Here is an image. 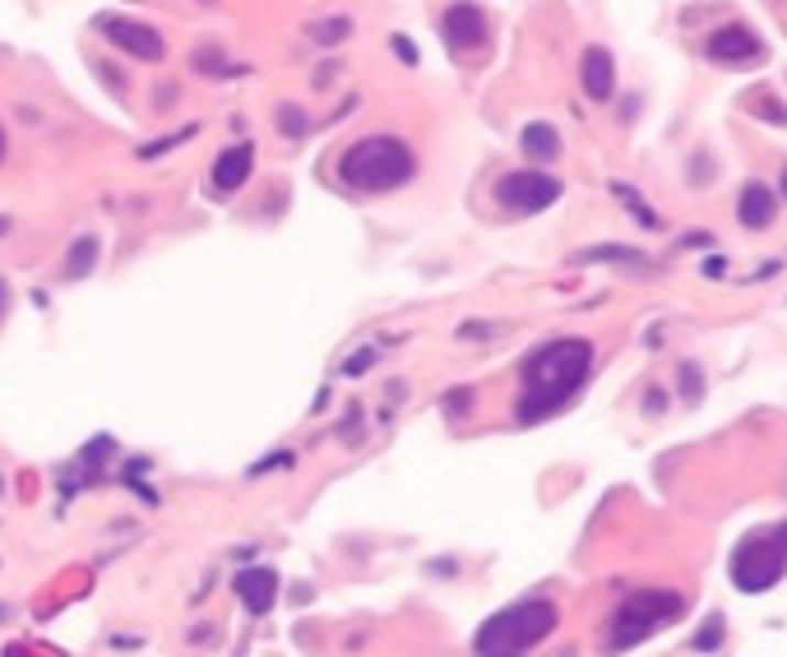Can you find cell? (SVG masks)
<instances>
[{"label":"cell","mask_w":787,"mask_h":657,"mask_svg":"<svg viewBox=\"0 0 787 657\" xmlns=\"http://www.w3.org/2000/svg\"><path fill=\"white\" fill-rule=\"evenodd\" d=\"M417 172V157L413 149L394 140V134H367L357 140L343 157H339V176L348 190H362V195H385L398 190L403 180H413Z\"/></svg>","instance_id":"cell-2"},{"label":"cell","mask_w":787,"mask_h":657,"mask_svg":"<svg viewBox=\"0 0 787 657\" xmlns=\"http://www.w3.org/2000/svg\"><path fill=\"white\" fill-rule=\"evenodd\" d=\"M583 260H616V264H644L640 251H621V245H602V251H583Z\"/></svg>","instance_id":"cell-17"},{"label":"cell","mask_w":787,"mask_h":657,"mask_svg":"<svg viewBox=\"0 0 787 657\" xmlns=\"http://www.w3.org/2000/svg\"><path fill=\"white\" fill-rule=\"evenodd\" d=\"M94 264H98V237H84L70 260H65V278H84V274H94Z\"/></svg>","instance_id":"cell-15"},{"label":"cell","mask_w":787,"mask_h":657,"mask_svg":"<svg viewBox=\"0 0 787 657\" xmlns=\"http://www.w3.org/2000/svg\"><path fill=\"white\" fill-rule=\"evenodd\" d=\"M283 130H287V134H302V130H306V117L297 121V111H292V107H283Z\"/></svg>","instance_id":"cell-20"},{"label":"cell","mask_w":787,"mask_h":657,"mask_svg":"<svg viewBox=\"0 0 787 657\" xmlns=\"http://www.w3.org/2000/svg\"><path fill=\"white\" fill-rule=\"evenodd\" d=\"M556 621H560V611H556L551 602H543V598L514 602V606L496 611L491 621H482V629L472 634V653H482V657L533 653V648L556 629Z\"/></svg>","instance_id":"cell-3"},{"label":"cell","mask_w":787,"mask_h":657,"mask_svg":"<svg viewBox=\"0 0 787 657\" xmlns=\"http://www.w3.org/2000/svg\"><path fill=\"white\" fill-rule=\"evenodd\" d=\"M736 218H741V228H751V232H764L769 222L778 218V199H774V190L769 186H746L741 190V199H736Z\"/></svg>","instance_id":"cell-12"},{"label":"cell","mask_w":787,"mask_h":657,"mask_svg":"<svg viewBox=\"0 0 787 657\" xmlns=\"http://www.w3.org/2000/svg\"><path fill=\"white\" fill-rule=\"evenodd\" d=\"M728 570H732V583L741 588V593H764V588H774L787 574V524L746 533L736 541Z\"/></svg>","instance_id":"cell-5"},{"label":"cell","mask_w":787,"mask_h":657,"mask_svg":"<svg viewBox=\"0 0 787 657\" xmlns=\"http://www.w3.org/2000/svg\"><path fill=\"white\" fill-rule=\"evenodd\" d=\"M371 361H375V348H367V352H357V357L348 361V375H357V371H367V366H371Z\"/></svg>","instance_id":"cell-19"},{"label":"cell","mask_w":787,"mask_h":657,"mask_svg":"<svg viewBox=\"0 0 787 657\" xmlns=\"http://www.w3.org/2000/svg\"><path fill=\"white\" fill-rule=\"evenodd\" d=\"M560 199V180L556 176H547V172H510V176H501L496 180V204L505 213H543V209H551V204Z\"/></svg>","instance_id":"cell-6"},{"label":"cell","mask_w":787,"mask_h":657,"mask_svg":"<svg viewBox=\"0 0 787 657\" xmlns=\"http://www.w3.org/2000/svg\"><path fill=\"white\" fill-rule=\"evenodd\" d=\"M718 644H723V616H709V625L695 634V644L690 648H700V653H713Z\"/></svg>","instance_id":"cell-16"},{"label":"cell","mask_w":787,"mask_h":657,"mask_svg":"<svg viewBox=\"0 0 787 657\" xmlns=\"http://www.w3.org/2000/svg\"><path fill=\"white\" fill-rule=\"evenodd\" d=\"M524 157L528 163H556L560 157V134H556V125H547V121H533V125H524Z\"/></svg>","instance_id":"cell-14"},{"label":"cell","mask_w":787,"mask_h":657,"mask_svg":"<svg viewBox=\"0 0 787 657\" xmlns=\"http://www.w3.org/2000/svg\"><path fill=\"white\" fill-rule=\"evenodd\" d=\"M0 153H6V134H0Z\"/></svg>","instance_id":"cell-23"},{"label":"cell","mask_w":787,"mask_h":657,"mask_svg":"<svg viewBox=\"0 0 787 657\" xmlns=\"http://www.w3.org/2000/svg\"><path fill=\"white\" fill-rule=\"evenodd\" d=\"M583 94L593 102H606L616 94V61L606 47H589L583 52Z\"/></svg>","instance_id":"cell-11"},{"label":"cell","mask_w":787,"mask_h":657,"mask_svg":"<svg viewBox=\"0 0 787 657\" xmlns=\"http://www.w3.org/2000/svg\"><path fill=\"white\" fill-rule=\"evenodd\" d=\"M440 37H445V47H449V52L468 56V52L487 47L491 24H487V14H482L478 6H449V10L440 14Z\"/></svg>","instance_id":"cell-8"},{"label":"cell","mask_w":787,"mask_h":657,"mask_svg":"<svg viewBox=\"0 0 787 657\" xmlns=\"http://www.w3.org/2000/svg\"><path fill=\"white\" fill-rule=\"evenodd\" d=\"M98 33H102L117 52H125V56H134V61H163V56H167L163 33L149 29V24H140V19H111V14H102V19H98Z\"/></svg>","instance_id":"cell-7"},{"label":"cell","mask_w":787,"mask_h":657,"mask_svg":"<svg viewBox=\"0 0 787 657\" xmlns=\"http://www.w3.org/2000/svg\"><path fill=\"white\" fill-rule=\"evenodd\" d=\"M232 588H237V598H241L245 611L264 616V611L274 606V598H278V574L264 570V565H251V570H241V574L232 579Z\"/></svg>","instance_id":"cell-10"},{"label":"cell","mask_w":787,"mask_h":657,"mask_svg":"<svg viewBox=\"0 0 787 657\" xmlns=\"http://www.w3.org/2000/svg\"><path fill=\"white\" fill-rule=\"evenodd\" d=\"M6 310H10V287L0 283V320H6Z\"/></svg>","instance_id":"cell-21"},{"label":"cell","mask_w":787,"mask_h":657,"mask_svg":"<svg viewBox=\"0 0 787 657\" xmlns=\"http://www.w3.org/2000/svg\"><path fill=\"white\" fill-rule=\"evenodd\" d=\"M468 403H472V394H468V390H459L455 398H445V413H449V417H459V413H463Z\"/></svg>","instance_id":"cell-18"},{"label":"cell","mask_w":787,"mask_h":657,"mask_svg":"<svg viewBox=\"0 0 787 657\" xmlns=\"http://www.w3.org/2000/svg\"><path fill=\"white\" fill-rule=\"evenodd\" d=\"M593 371V343L589 338H556V343H543L528 361H524V394H520V407H514V417L524 426H537L556 417L560 407H566L583 380Z\"/></svg>","instance_id":"cell-1"},{"label":"cell","mask_w":787,"mask_h":657,"mask_svg":"<svg viewBox=\"0 0 787 657\" xmlns=\"http://www.w3.org/2000/svg\"><path fill=\"white\" fill-rule=\"evenodd\" d=\"M251 163H255V149L251 144L222 149L218 163H214V190H241L245 176H251Z\"/></svg>","instance_id":"cell-13"},{"label":"cell","mask_w":787,"mask_h":657,"mask_svg":"<svg viewBox=\"0 0 787 657\" xmlns=\"http://www.w3.org/2000/svg\"><path fill=\"white\" fill-rule=\"evenodd\" d=\"M778 190H783V199H787V167H783V180H778Z\"/></svg>","instance_id":"cell-22"},{"label":"cell","mask_w":787,"mask_h":657,"mask_svg":"<svg viewBox=\"0 0 787 657\" xmlns=\"http://www.w3.org/2000/svg\"><path fill=\"white\" fill-rule=\"evenodd\" d=\"M709 61L713 65H732V70H741V65H755L764 56V42L746 29V24H728V29H718L709 37Z\"/></svg>","instance_id":"cell-9"},{"label":"cell","mask_w":787,"mask_h":657,"mask_svg":"<svg viewBox=\"0 0 787 657\" xmlns=\"http://www.w3.org/2000/svg\"><path fill=\"white\" fill-rule=\"evenodd\" d=\"M686 616V598L681 593H667V588H644V593H630L616 616H612V629H606V648H635L644 644L648 634H658L667 625H677Z\"/></svg>","instance_id":"cell-4"}]
</instances>
